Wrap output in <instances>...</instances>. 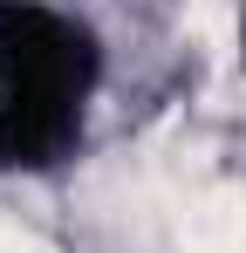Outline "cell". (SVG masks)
<instances>
[{"instance_id": "6da1fadb", "label": "cell", "mask_w": 246, "mask_h": 253, "mask_svg": "<svg viewBox=\"0 0 246 253\" xmlns=\"http://www.w3.org/2000/svg\"><path fill=\"white\" fill-rule=\"evenodd\" d=\"M96 89V42L41 0H0V171L55 165Z\"/></svg>"}]
</instances>
